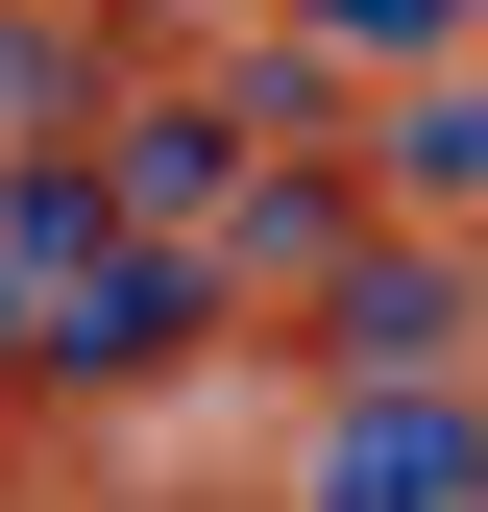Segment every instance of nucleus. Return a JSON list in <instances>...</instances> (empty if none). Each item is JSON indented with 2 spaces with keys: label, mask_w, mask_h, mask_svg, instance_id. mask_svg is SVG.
I'll list each match as a JSON object with an SVG mask.
<instances>
[{
  "label": "nucleus",
  "mask_w": 488,
  "mask_h": 512,
  "mask_svg": "<svg viewBox=\"0 0 488 512\" xmlns=\"http://www.w3.org/2000/svg\"><path fill=\"white\" fill-rule=\"evenodd\" d=\"M318 488H488V415H342Z\"/></svg>",
  "instance_id": "1"
}]
</instances>
